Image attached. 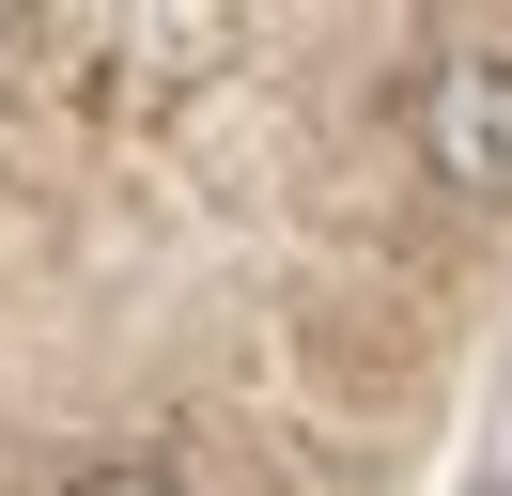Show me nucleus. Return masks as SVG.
I'll list each match as a JSON object with an SVG mask.
<instances>
[{
    "mask_svg": "<svg viewBox=\"0 0 512 496\" xmlns=\"http://www.w3.org/2000/svg\"><path fill=\"white\" fill-rule=\"evenodd\" d=\"M419 155L466 202H512V47H435L419 62Z\"/></svg>",
    "mask_w": 512,
    "mask_h": 496,
    "instance_id": "nucleus-1",
    "label": "nucleus"
},
{
    "mask_svg": "<svg viewBox=\"0 0 512 496\" xmlns=\"http://www.w3.org/2000/svg\"><path fill=\"white\" fill-rule=\"evenodd\" d=\"M481 496H512V450H497V465H481Z\"/></svg>",
    "mask_w": 512,
    "mask_h": 496,
    "instance_id": "nucleus-3",
    "label": "nucleus"
},
{
    "mask_svg": "<svg viewBox=\"0 0 512 496\" xmlns=\"http://www.w3.org/2000/svg\"><path fill=\"white\" fill-rule=\"evenodd\" d=\"M63 496H187V481H156V465H94V481H63Z\"/></svg>",
    "mask_w": 512,
    "mask_h": 496,
    "instance_id": "nucleus-2",
    "label": "nucleus"
}]
</instances>
